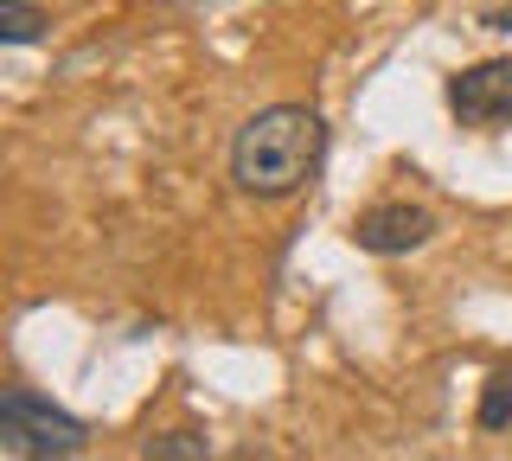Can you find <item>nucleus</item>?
<instances>
[{"mask_svg":"<svg viewBox=\"0 0 512 461\" xmlns=\"http://www.w3.org/2000/svg\"><path fill=\"white\" fill-rule=\"evenodd\" d=\"M39 33H45V13L32 0H0V39L7 45H32Z\"/></svg>","mask_w":512,"mask_h":461,"instance_id":"0eeeda50","label":"nucleus"},{"mask_svg":"<svg viewBox=\"0 0 512 461\" xmlns=\"http://www.w3.org/2000/svg\"><path fill=\"white\" fill-rule=\"evenodd\" d=\"M90 442V429L58 410L52 397L26 391V385H7L0 391V449L7 455H77Z\"/></svg>","mask_w":512,"mask_h":461,"instance_id":"f03ea898","label":"nucleus"},{"mask_svg":"<svg viewBox=\"0 0 512 461\" xmlns=\"http://www.w3.org/2000/svg\"><path fill=\"white\" fill-rule=\"evenodd\" d=\"M474 417H480V429H512V365L480 385V410H474Z\"/></svg>","mask_w":512,"mask_h":461,"instance_id":"423d86ee","label":"nucleus"},{"mask_svg":"<svg viewBox=\"0 0 512 461\" xmlns=\"http://www.w3.org/2000/svg\"><path fill=\"white\" fill-rule=\"evenodd\" d=\"M436 237V212L429 205H410V199H384V205H365L359 225H352V244L365 257H410Z\"/></svg>","mask_w":512,"mask_h":461,"instance_id":"20e7f679","label":"nucleus"},{"mask_svg":"<svg viewBox=\"0 0 512 461\" xmlns=\"http://www.w3.org/2000/svg\"><path fill=\"white\" fill-rule=\"evenodd\" d=\"M327 154V122L308 103H269L231 141V180L250 199H288L314 180Z\"/></svg>","mask_w":512,"mask_h":461,"instance_id":"f257e3e1","label":"nucleus"},{"mask_svg":"<svg viewBox=\"0 0 512 461\" xmlns=\"http://www.w3.org/2000/svg\"><path fill=\"white\" fill-rule=\"evenodd\" d=\"M141 455L148 461H205L212 455V436H199V429H167V436L141 442Z\"/></svg>","mask_w":512,"mask_h":461,"instance_id":"39448f33","label":"nucleus"},{"mask_svg":"<svg viewBox=\"0 0 512 461\" xmlns=\"http://www.w3.org/2000/svg\"><path fill=\"white\" fill-rule=\"evenodd\" d=\"M448 109L461 129H500L512 122V58H480V65L448 77Z\"/></svg>","mask_w":512,"mask_h":461,"instance_id":"7ed1b4c3","label":"nucleus"}]
</instances>
